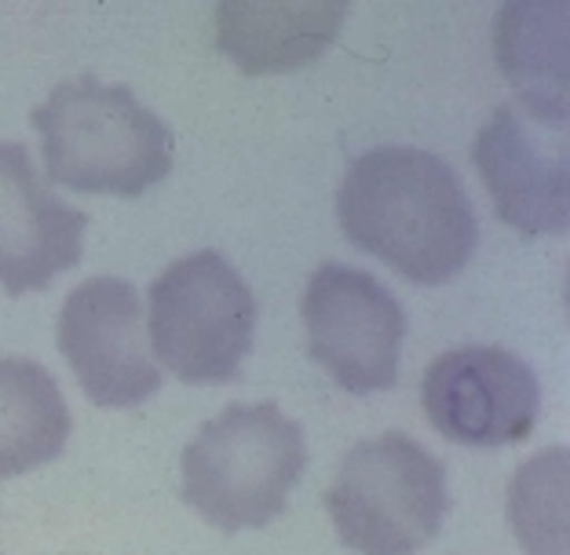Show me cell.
I'll use <instances>...</instances> for the list:
<instances>
[{
  "instance_id": "cell-1",
  "label": "cell",
  "mask_w": 570,
  "mask_h": 555,
  "mask_svg": "<svg viewBox=\"0 0 570 555\" xmlns=\"http://www.w3.org/2000/svg\"><path fill=\"white\" fill-rule=\"evenodd\" d=\"M336 212L352 245L417 286L458 278L475 252V209L432 150L377 147L352 161Z\"/></svg>"
},
{
  "instance_id": "cell-2",
  "label": "cell",
  "mask_w": 570,
  "mask_h": 555,
  "mask_svg": "<svg viewBox=\"0 0 570 555\" xmlns=\"http://www.w3.org/2000/svg\"><path fill=\"white\" fill-rule=\"evenodd\" d=\"M51 184L81 194L139 198L173 172L176 139L125 85L77 77L33 110Z\"/></svg>"
},
{
  "instance_id": "cell-3",
  "label": "cell",
  "mask_w": 570,
  "mask_h": 555,
  "mask_svg": "<svg viewBox=\"0 0 570 555\" xmlns=\"http://www.w3.org/2000/svg\"><path fill=\"white\" fill-rule=\"evenodd\" d=\"M184 501L216 531H261L307 468L301 424L271 403H235L184 449Z\"/></svg>"
},
{
  "instance_id": "cell-4",
  "label": "cell",
  "mask_w": 570,
  "mask_h": 555,
  "mask_svg": "<svg viewBox=\"0 0 570 555\" xmlns=\"http://www.w3.org/2000/svg\"><path fill=\"white\" fill-rule=\"evenodd\" d=\"M450 508L446 472L406 432L358 443L326 494L336 534L358 555H417Z\"/></svg>"
},
{
  "instance_id": "cell-5",
  "label": "cell",
  "mask_w": 570,
  "mask_h": 555,
  "mask_svg": "<svg viewBox=\"0 0 570 555\" xmlns=\"http://www.w3.org/2000/svg\"><path fill=\"white\" fill-rule=\"evenodd\" d=\"M147 333L173 377L227 384L253 347L256 296L224 252H190L154 278Z\"/></svg>"
},
{
  "instance_id": "cell-6",
  "label": "cell",
  "mask_w": 570,
  "mask_h": 555,
  "mask_svg": "<svg viewBox=\"0 0 570 555\" xmlns=\"http://www.w3.org/2000/svg\"><path fill=\"white\" fill-rule=\"evenodd\" d=\"M307 351L352 395L387 392L399 380L406 315L373 275L347 264H322L301 304Z\"/></svg>"
},
{
  "instance_id": "cell-7",
  "label": "cell",
  "mask_w": 570,
  "mask_h": 555,
  "mask_svg": "<svg viewBox=\"0 0 570 555\" xmlns=\"http://www.w3.org/2000/svg\"><path fill=\"white\" fill-rule=\"evenodd\" d=\"M428 424L458 446H515L541 409L534 369L504 347L472 344L439 355L421 377Z\"/></svg>"
},
{
  "instance_id": "cell-8",
  "label": "cell",
  "mask_w": 570,
  "mask_h": 555,
  "mask_svg": "<svg viewBox=\"0 0 570 555\" xmlns=\"http://www.w3.org/2000/svg\"><path fill=\"white\" fill-rule=\"evenodd\" d=\"M59 351L96 406H139L161 387L139 293L125 278H88L62 300Z\"/></svg>"
},
{
  "instance_id": "cell-9",
  "label": "cell",
  "mask_w": 570,
  "mask_h": 555,
  "mask_svg": "<svg viewBox=\"0 0 570 555\" xmlns=\"http://www.w3.org/2000/svg\"><path fill=\"white\" fill-rule=\"evenodd\" d=\"M88 212L70 209L33 169L22 143H0V289H48L77 267Z\"/></svg>"
},
{
  "instance_id": "cell-10",
  "label": "cell",
  "mask_w": 570,
  "mask_h": 555,
  "mask_svg": "<svg viewBox=\"0 0 570 555\" xmlns=\"http://www.w3.org/2000/svg\"><path fill=\"white\" fill-rule=\"evenodd\" d=\"M472 158L504 224L523 235H567V143H546L530 113L498 107L479 128Z\"/></svg>"
},
{
  "instance_id": "cell-11",
  "label": "cell",
  "mask_w": 570,
  "mask_h": 555,
  "mask_svg": "<svg viewBox=\"0 0 570 555\" xmlns=\"http://www.w3.org/2000/svg\"><path fill=\"white\" fill-rule=\"evenodd\" d=\"M344 4H219L216 48L242 73H285L315 62L341 33Z\"/></svg>"
},
{
  "instance_id": "cell-12",
  "label": "cell",
  "mask_w": 570,
  "mask_h": 555,
  "mask_svg": "<svg viewBox=\"0 0 570 555\" xmlns=\"http://www.w3.org/2000/svg\"><path fill=\"white\" fill-rule=\"evenodd\" d=\"M501 73L552 132L567 128V4H509L498 16Z\"/></svg>"
},
{
  "instance_id": "cell-13",
  "label": "cell",
  "mask_w": 570,
  "mask_h": 555,
  "mask_svg": "<svg viewBox=\"0 0 570 555\" xmlns=\"http://www.w3.org/2000/svg\"><path fill=\"white\" fill-rule=\"evenodd\" d=\"M70 428L56 377L33 358H0V479L56 460L67 449Z\"/></svg>"
},
{
  "instance_id": "cell-14",
  "label": "cell",
  "mask_w": 570,
  "mask_h": 555,
  "mask_svg": "<svg viewBox=\"0 0 570 555\" xmlns=\"http://www.w3.org/2000/svg\"><path fill=\"white\" fill-rule=\"evenodd\" d=\"M567 449L552 446L515 472L509 519L530 555H570L567 548Z\"/></svg>"
}]
</instances>
